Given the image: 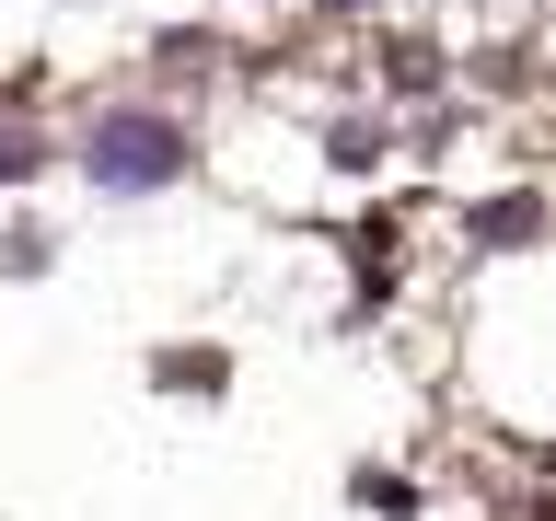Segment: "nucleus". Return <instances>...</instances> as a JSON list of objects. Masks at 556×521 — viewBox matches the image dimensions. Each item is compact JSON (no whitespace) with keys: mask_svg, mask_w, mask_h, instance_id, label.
Returning <instances> with one entry per match:
<instances>
[{"mask_svg":"<svg viewBox=\"0 0 556 521\" xmlns=\"http://www.w3.org/2000/svg\"><path fill=\"white\" fill-rule=\"evenodd\" d=\"M93 174H104V186H163V174H174V128L104 116V128H93Z\"/></svg>","mask_w":556,"mask_h":521,"instance_id":"f257e3e1","label":"nucleus"}]
</instances>
